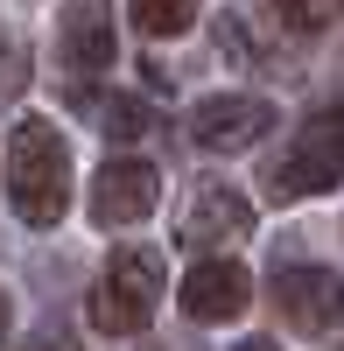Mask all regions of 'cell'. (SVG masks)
Listing matches in <instances>:
<instances>
[{
  "label": "cell",
  "mask_w": 344,
  "mask_h": 351,
  "mask_svg": "<svg viewBox=\"0 0 344 351\" xmlns=\"http://www.w3.org/2000/svg\"><path fill=\"white\" fill-rule=\"evenodd\" d=\"M0 183H8V211L21 225H36V232H49L71 211V148L42 112H28L8 134V176Z\"/></svg>",
  "instance_id": "1"
},
{
  "label": "cell",
  "mask_w": 344,
  "mask_h": 351,
  "mask_svg": "<svg viewBox=\"0 0 344 351\" xmlns=\"http://www.w3.org/2000/svg\"><path fill=\"white\" fill-rule=\"evenodd\" d=\"M239 351H281V344H267V337H260V344H239Z\"/></svg>",
  "instance_id": "14"
},
{
  "label": "cell",
  "mask_w": 344,
  "mask_h": 351,
  "mask_svg": "<svg viewBox=\"0 0 344 351\" xmlns=\"http://www.w3.org/2000/svg\"><path fill=\"white\" fill-rule=\"evenodd\" d=\"M246 225H253V211H246L239 190H197V204L183 211V239L211 260V246H232Z\"/></svg>",
  "instance_id": "8"
},
{
  "label": "cell",
  "mask_w": 344,
  "mask_h": 351,
  "mask_svg": "<svg viewBox=\"0 0 344 351\" xmlns=\"http://www.w3.org/2000/svg\"><path fill=\"white\" fill-rule=\"evenodd\" d=\"M134 28L140 36H183V28H197V8H183V0H140Z\"/></svg>",
  "instance_id": "10"
},
{
  "label": "cell",
  "mask_w": 344,
  "mask_h": 351,
  "mask_svg": "<svg viewBox=\"0 0 344 351\" xmlns=\"http://www.w3.org/2000/svg\"><path fill=\"white\" fill-rule=\"evenodd\" d=\"M99 127L112 134V141H140L155 127V112L140 106V99H99Z\"/></svg>",
  "instance_id": "11"
},
{
  "label": "cell",
  "mask_w": 344,
  "mask_h": 351,
  "mask_svg": "<svg viewBox=\"0 0 344 351\" xmlns=\"http://www.w3.org/2000/svg\"><path fill=\"white\" fill-rule=\"evenodd\" d=\"M56 43H64L71 71H106L112 64V14L106 8H71L64 28H56Z\"/></svg>",
  "instance_id": "9"
},
{
  "label": "cell",
  "mask_w": 344,
  "mask_h": 351,
  "mask_svg": "<svg viewBox=\"0 0 344 351\" xmlns=\"http://www.w3.org/2000/svg\"><path fill=\"white\" fill-rule=\"evenodd\" d=\"M337 183H344V112H317L281 148L267 190L274 197H317V190H337Z\"/></svg>",
  "instance_id": "3"
},
{
  "label": "cell",
  "mask_w": 344,
  "mask_h": 351,
  "mask_svg": "<svg viewBox=\"0 0 344 351\" xmlns=\"http://www.w3.org/2000/svg\"><path fill=\"white\" fill-rule=\"evenodd\" d=\"M8 316H14V309H8V295H0V344H8Z\"/></svg>",
  "instance_id": "13"
},
{
  "label": "cell",
  "mask_w": 344,
  "mask_h": 351,
  "mask_svg": "<svg viewBox=\"0 0 344 351\" xmlns=\"http://www.w3.org/2000/svg\"><path fill=\"white\" fill-rule=\"evenodd\" d=\"M42 351H71V344H42Z\"/></svg>",
  "instance_id": "15"
},
{
  "label": "cell",
  "mask_w": 344,
  "mask_h": 351,
  "mask_svg": "<svg viewBox=\"0 0 344 351\" xmlns=\"http://www.w3.org/2000/svg\"><path fill=\"white\" fill-rule=\"evenodd\" d=\"M155 197H162V176H155V162H140V155H112L99 176H92V218L99 225H140L155 211Z\"/></svg>",
  "instance_id": "5"
},
{
  "label": "cell",
  "mask_w": 344,
  "mask_h": 351,
  "mask_svg": "<svg viewBox=\"0 0 344 351\" xmlns=\"http://www.w3.org/2000/svg\"><path fill=\"white\" fill-rule=\"evenodd\" d=\"M274 127V106L267 99H253V92H218V99H204L190 112V141L197 148H211V155H239V148H253Z\"/></svg>",
  "instance_id": "4"
},
{
  "label": "cell",
  "mask_w": 344,
  "mask_h": 351,
  "mask_svg": "<svg viewBox=\"0 0 344 351\" xmlns=\"http://www.w3.org/2000/svg\"><path fill=\"white\" fill-rule=\"evenodd\" d=\"M21 84H28V56H21L14 43H0V99H14Z\"/></svg>",
  "instance_id": "12"
},
{
  "label": "cell",
  "mask_w": 344,
  "mask_h": 351,
  "mask_svg": "<svg viewBox=\"0 0 344 351\" xmlns=\"http://www.w3.org/2000/svg\"><path fill=\"white\" fill-rule=\"evenodd\" d=\"M176 302H183V316H190V324H232V316L253 302V274L239 267V260L211 253V260H197V267L183 274Z\"/></svg>",
  "instance_id": "6"
},
{
  "label": "cell",
  "mask_w": 344,
  "mask_h": 351,
  "mask_svg": "<svg viewBox=\"0 0 344 351\" xmlns=\"http://www.w3.org/2000/svg\"><path fill=\"white\" fill-rule=\"evenodd\" d=\"M162 281H169V267H162V253L155 246H120L106 260V274L92 281V330L99 337H134V330H148V316H155V302H162Z\"/></svg>",
  "instance_id": "2"
},
{
  "label": "cell",
  "mask_w": 344,
  "mask_h": 351,
  "mask_svg": "<svg viewBox=\"0 0 344 351\" xmlns=\"http://www.w3.org/2000/svg\"><path fill=\"white\" fill-rule=\"evenodd\" d=\"M274 302L295 330H330L344 316V274L330 267H281L274 274Z\"/></svg>",
  "instance_id": "7"
}]
</instances>
